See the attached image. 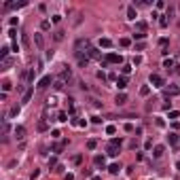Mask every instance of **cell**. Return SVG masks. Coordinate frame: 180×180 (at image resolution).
<instances>
[{"mask_svg":"<svg viewBox=\"0 0 180 180\" xmlns=\"http://www.w3.org/2000/svg\"><path fill=\"white\" fill-rule=\"evenodd\" d=\"M85 53H87V57H89V59H100V61H102V53H100V49H95V47H89Z\"/></svg>","mask_w":180,"mask_h":180,"instance_id":"cell-2","label":"cell"},{"mask_svg":"<svg viewBox=\"0 0 180 180\" xmlns=\"http://www.w3.org/2000/svg\"><path fill=\"white\" fill-rule=\"evenodd\" d=\"M178 93H180L178 87H167V89H165V97H169V95H178Z\"/></svg>","mask_w":180,"mask_h":180,"instance_id":"cell-18","label":"cell"},{"mask_svg":"<svg viewBox=\"0 0 180 180\" xmlns=\"http://www.w3.org/2000/svg\"><path fill=\"white\" fill-rule=\"evenodd\" d=\"M28 76H30V80H34V78H36V70H34V68L30 70V74H28Z\"/></svg>","mask_w":180,"mask_h":180,"instance_id":"cell-53","label":"cell"},{"mask_svg":"<svg viewBox=\"0 0 180 180\" xmlns=\"http://www.w3.org/2000/svg\"><path fill=\"white\" fill-rule=\"evenodd\" d=\"M40 28H42V30H49V28H51V21H47V19H44V21L40 23Z\"/></svg>","mask_w":180,"mask_h":180,"instance_id":"cell-44","label":"cell"},{"mask_svg":"<svg viewBox=\"0 0 180 180\" xmlns=\"http://www.w3.org/2000/svg\"><path fill=\"white\" fill-rule=\"evenodd\" d=\"M119 169H121V165H119V163H110V165H108V172H110L112 176L119 174Z\"/></svg>","mask_w":180,"mask_h":180,"instance_id":"cell-15","label":"cell"},{"mask_svg":"<svg viewBox=\"0 0 180 180\" xmlns=\"http://www.w3.org/2000/svg\"><path fill=\"white\" fill-rule=\"evenodd\" d=\"M106 133H108V136H112V133H116V127H114V125H106Z\"/></svg>","mask_w":180,"mask_h":180,"instance_id":"cell-31","label":"cell"},{"mask_svg":"<svg viewBox=\"0 0 180 180\" xmlns=\"http://www.w3.org/2000/svg\"><path fill=\"white\" fill-rule=\"evenodd\" d=\"M93 163H95L97 167H104V165H106V157H104V155H95V157H93Z\"/></svg>","mask_w":180,"mask_h":180,"instance_id":"cell-10","label":"cell"},{"mask_svg":"<svg viewBox=\"0 0 180 180\" xmlns=\"http://www.w3.org/2000/svg\"><path fill=\"white\" fill-rule=\"evenodd\" d=\"M178 116H180L178 110H169V119H178Z\"/></svg>","mask_w":180,"mask_h":180,"instance_id":"cell-47","label":"cell"},{"mask_svg":"<svg viewBox=\"0 0 180 180\" xmlns=\"http://www.w3.org/2000/svg\"><path fill=\"white\" fill-rule=\"evenodd\" d=\"M119 44H121V47H129V44H131V40H129V38H125V36H123V38L119 40Z\"/></svg>","mask_w":180,"mask_h":180,"instance_id":"cell-35","label":"cell"},{"mask_svg":"<svg viewBox=\"0 0 180 180\" xmlns=\"http://www.w3.org/2000/svg\"><path fill=\"white\" fill-rule=\"evenodd\" d=\"M167 142L172 144L174 148H180V136H178L176 131H169V136H167Z\"/></svg>","mask_w":180,"mask_h":180,"instance_id":"cell-4","label":"cell"},{"mask_svg":"<svg viewBox=\"0 0 180 180\" xmlns=\"http://www.w3.org/2000/svg\"><path fill=\"white\" fill-rule=\"evenodd\" d=\"M131 36H133V40H140V42H142V38H146V34H140V32H133Z\"/></svg>","mask_w":180,"mask_h":180,"instance_id":"cell-30","label":"cell"},{"mask_svg":"<svg viewBox=\"0 0 180 180\" xmlns=\"http://www.w3.org/2000/svg\"><path fill=\"white\" fill-rule=\"evenodd\" d=\"M144 47H146V42H136V51H144Z\"/></svg>","mask_w":180,"mask_h":180,"instance_id":"cell-48","label":"cell"},{"mask_svg":"<svg viewBox=\"0 0 180 180\" xmlns=\"http://www.w3.org/2000/svg\"><path fill=\"white\" fill-rule=\"evenodd\" d=\"M64 85H66V83H64L61 78H57V80H55V89H64Z\"/></svg>","mask_w":180,"mask_h":180,"instance_id":"cell-41","label":"cell"},{"mask_svg":"<svg viewBox=\"0 0 180 180\" xmlns=\"http://www.w3.org/2000/svg\"><path fill=\"white\" fill-rule=\"evenodd\" d=\"M64 144H66V142H59V144H55V146H53V152H59L61 148H64Z\"/></svg>","mask_w":180,"mask_h":180,"instance_id":"cell-39","label":"cell"},{"mask_svg":"<svg viewBox=\"0 0 180 180\" xmlns=\"http://www.w3.org/2000/svg\"><path fill=\"white\" fill-rule=\"evenodd\" d=\"M150 4V0H136L133 2V6H148Z\"/></svg>","mask_w":180,"mask_h":180,"instance_id":"cell-27","label":"cell"},{"mask_svg":"<svg viewBox=\"0 0 180 180\" xmlns=\"http://www.w3.org/2000/svg\"><path fill=\"white\" fill-rule=\"evenodd\" d=\"M97 78H100V80H102V83H104V80H106V78H108V76H106V74H104V72H102V70H100V72H97Z\"/></svg>","mask_w":180,"mask_h":180,"instance_id":"cell-50","label":"cell"},{"mask_svg":"<svg viewBox=\"0 0 180 180\" xmlns=\"http://www.w3.org/2000/svg\"><path fill=\"white\" fill-rule=\"evenodd\" d=\"M155 123H157V127H165V121H163V119H157Z\"/></svg>","mask_w":180,"mask_h":180,"instance_id":"cell-51","label":"cell"},{"mask_svg":"<svg viewBox=\"0 0 180 180\" xmlns=\"http://www.w3.org/2000/svg\"><path fill=\"white\" fill-rule=\"evenodd\" d=\"M59 78L64 80V83H66V80H70V78H72V70H70L68 66H61V72H59Z\"/></svg>","mask_w":180,"mask_h":180,"instance_id":"cell-5","label":"cell"},{"mask_svg":"<svg viewBox=\"0 0 180 180\" xmlns=\"http://www.w3.org/2000/svg\"><path fill=\"white\" fill-rule=\"evenodd\" d=\"M49 167H51V169L57 167V157H51V159H49Z\"/></svg>","mask_w":180,"mask_h":180,"instance_id":"cell-34","label":"cell"},{"mask_svg":"<svg viewBox=\"0 0 180 180\" xmlns=\"http://www.w3.org/2000/svg\"><path fill=\"white\" fill-rule=\"evenodd\" d=\"M155 6H157V8H163V6H165V2H163V0H157V4H155Z\"/></svg>","mask_w":180,"mask_h":180,"instance_id":"cell-54","label":"cell"},{"mask_svg":"<svg viewBox=\"0 0 180 180\" xmlns=\"http://www.w3.org/2000/svg\"><path fill=\"white\" fill-rule=\"evenodd\" d=\"M106 152H108V155H110V157H116V155H119V148H116V146H112V144H110V146L106 148Z\"/></svg>","mask_w":180,"mask_h":180,"instance_id":"cell-20","label":"cell"},{"mask_svg":"<svg viewBox=\"0 0 180 180\" xmlns=\"http://www.w3.org/2000/svg\"><path fill=\"white\" fill-rule=\"evenodd\" d=\"M95 146H97L95 140H89V142H87V148H89V150H95Z\"/></svg>","mask_w":180,"mask_h":180,"instance_id":"cell-37","label":"cell"},{"mask_svg":"<svg viewBox=\"0 0 180 180\" xmlns=\"http://www.w3.org/2000/svg\"><path fill=\"white\" fill-rule=\"evenodd\" d=\"M11 87H13V85H11V80H2V91H4V93H6Z\"/></svg>","mask_w":180,"mask_h":180,"instance_id":"cell-32","label":"cell"},{"mask_svg":"<svg viewBox=\"0 0 180 180\" xmlns=\"http://www.w3.org/2000/svg\"><path fill=\"white\" fill-rule=\"evenodd\" d=\"M80 161H83V155H74V157H72V163H74V165H78Z\"/></svg>","mask_w":180,"mask_h":180,"instance_id":"cell-38","label":"cell"},{"mask_svg":"<svg viewBox=\"0 0 180 180\" xmlns=\"http://www.w3.org/2000/svg\"><path fill=\"white\" fill-rule=\"evenodd\" d=\"M34 42H36V47H38V49L44 47V40H42V36H40V34H34Z\"/></svg>","mask_w":180,"mask_h":180,"instance_id":"cell-19","label":"cell"},{"mask_svg":"<svg viewBox=\"0 0 180 180\" xmlns=\"http://www.w3.org/2000/svg\"><path fill=\"white\" fill-rule=\"evenodd\" d=\"M64 34H66V32H64V30H57V32H55V34H53V38H55V40H57V42H59V40H64Z\"/></svg>","mask_w":180,"mask_h":180,"instance_id":"cell-24","label":"cell"},{"mask_svg":"<svg viewBox=\"0 0 180 180\" xmlns=\"http://www.w3.org/2000/svg\"><path fill=\"white\" fill-rule=\"evenodd\" d=\"M163 68L172 70V68H174V59H172V57H165V61H163Z\"/></svg>","mask_w":180,"mask_h":180,"instance_id":"cell-22","label":"cell"},{"mask_svg":"<svg viewBox=\"0 0 180 180\" xmlns=\"http://www.w3.org/2000/svg\"><path fill=\"white\" fill-rule=\"evenodd\" d=\"M148 93H150V87L148 85H142L140 87V95H148Z\"/></svg>","mask_w":180,"mask_h":180,"instance_id":"cell-28","label":"cell"},{"mask_svg":"<svg viewBox=\"0 0 180 180\" xmlns=\"http://www.w3.org/2000/svg\"><path fill=\"white\" fill-rule=\"evenodd\" d=\"M91 180H102V178L100 176H91Z\"/></svg>","mask_w":180,"mask_h":180,"instance_id":"cell-56","label":"cell"},{"mask_svg":"<svg viewBox=\"0 0 180 180\" xmlns=\"http://www.w3.org/2000/svg\"><path fill=\"white\" fill-rule=\"evenodd\" d=\"M163 152H165V146H163V144H157V146L152 148V157L159 159V157H163Z\"/></svg>","mask_w":180,"mask_h":180,"instance_id":"cell-8","label":"cell"},{"mask_svg":"<svg viewBox=\"0 0 180 180\" xmlns=\"http://www.w3.org/2000/svg\"><path fill=\"white\" fill-rule=\"evenodd\" d=\"M89 102H91V106H95V108H100V106H102V102H100V100H95V97H91Z\"/></svg>","mask_w":180,"mask_h":180,"instance_id":"cell-43","label":"cell"},{"mask_svg":"<svg viewBox=\"0 0 180 180\" xmlns=\"http://www.w3.org/2000/svg\"><path fill=\"white\" fill-rule=\"evenodd\" d=\"M51 80H53L51 74H47V76H42V78L38 80V85H36V87H38V89H47V87L51 85Z\"/></svg>","mask_w":180,"mask_h":180,"instance_id":"cell-6","label":"cell"},{"mask_svg":"<svg viewBox=\"0 0 180 180\" xmlns=\"http://www.w3.org/2000/svg\"><path fill=\"white\" fill-rule=\"evenodd\" d=\"M11 66H13V57H6V59H2V64H0V68H2V70H8Z\"/></svg>","mask_w":180,"mask_h":180,"instance_id":"cell-16","label":"cell"},{"mask_svg":"<svg viewBox=\"0 0 180 180\" xmlns=\"http://www.w3.org/2000/svg\"><path fill=\"white\" fill-rule=\"evenodd\" d=\"M57 121H59V123H66V121H68V114H66V112H59V114H57Z\"/></svg>","mask_w":180,"mask_h":180,"instance_id":"cell-33","label":"cell"},{"mask_svg":"<svg viewBox=\"0 0 180 180\" xmlns=\"http://www.w3.org/2000/svg\"><path fill=\"white\" fill-rule=\"evenodd\" d=\"M150 83H152V87H163L165 85V80H163V76H161V74H157V72H152V74H150Z\"/></svg>","mask_w":180,"mask_h":180,"instance_id":"cell-1","label":"cell"},{"mask_svg":"<svg viewBox=\"0 0 180 180\" xmlns=\"http://www.w3.org/2000/svg\"><path fill=\"white\" fill-rule=\"evenodd\" d=\"M167 42H169L167 38H161V40H159V44H161V49H167Z\"/></svg>","mask_w":180,"mask_h":180,"instance_id":"cell-45","label":"cell"},{"mask_svg":"<svg viewBox=\"0 0 180 180\" xmlns=\"http://www.w3.org/2000/svg\"><path fill=\"white\" fill-rule=\"evenodd\" d=\"M15 136H17V140L25 138V127H23V125H17V127H15Z\"/></svg>","mask_w":180,"mask_h":180,"instance_id":"cell-9","label":"cell"},{"mask_svg":"<svg viewBox=\"0 0 180 180\" xmlns=\"http://www.w3.org/2000/svg\"><path fill=\"white\" fill-rule=\"evenodd\" d=\"M51 21H53V23H59V21H61V15H53Z\"/></svg>","mask_w":180,"mask_h":180,"instance_id":"cell-49","label":"cell"},{"mask_svg":"<svg viewBox=\"0 0 180 180\" xmlns=\"http://www.w3.org/2000/svg\"><path fill=\"white\" fill-rule=\"evenodd\" d=\"M176 169H178V172H180V161H178V163H176Z\"/></svg>","mask_w":180,"mask_h":180,"instance_id":"cell-57","label":"cell"},{"mask_svg":"<svg viewBox=\"0 0 180 180\" xmlns=\"http://www.w3.org/2000/svg\"><path fill=\"white\" fill-rule=\"evenodd\" d=\"M100 47L102 49H110L112 47V40L110 38H100Z\"/></svg>","mask_w":180,"mask_h":180,"instance_id":"cell-17","label":"cell"},{"mask_svg":"<svg viewBox=\"0 0 180 180\" xmlns=\"http://www.w3.org/2000/svg\"><path fill=\"white\" fill-rule=\"evenodd\" d=\"M131 64H133V66H140V64H142V57H140V55H133Z\"/></svg>","mask_w":180,"mask_h":180,"instance_id":"cell-36","label":"cell"},{"mask_svg":"<svg viewBox=\"0 0 180 180\" xmlns=\"http://www.w3.org/2000/svg\"><path fill=\"white\" fill-rule=\"evenodd\" d=\"M110 144H112V146H116V148H121L123 140H121V138H112V140H110Z\"/></svg>","mask_w":180,"mask_h":180,"instance_id":"cell-29","label":"cell"},{"mask_svg":"<svg viewBox=\"0 0 180 180\" xmlns=\"http://www.w3.org/2000/svg\"><path fill=\"white\" fill-rule=\"evenodd\" d=\"M144 148H146V150L152 148V140H146V142H144Z\"/></svg>","mask_w":180,"mask_h":180,"instance_id":"cell-52","label":"cell"},{"mask_svg":"<svg viewBox=\"0 0 180 180\" xmlns=\"http://www.w3.org/2000/svg\"><path fill=\"white\" fill-rule=\"evenodd\" d=\"M114 102L119 104V106H123V104H127V95H125L123 91H121V93H116V97H114Z\"/></svg>","mask_w":180,"mask_h":180,"instance_id":"cell-13","label":"cell"},{"mask_svg":"<svg viewBox=\"0 0 180 180\" xmlns=\"http://www.w3.org/2000/svg\"><path fill=\"white\" fill-rule=\"evenodd\" d=\"M136 17H138V13H136V6H127V19H131V21H136Z\"/></svg>","mask_w":180,"mask_h":180,"instance_id":"cell-12","label":"cell"},{"mask_svg":"<svg viewBox=\"0 0 180 180\" xmlns=\"http://www.w3.org/2000/svg\"><path fill=\"white\" fill-rule=\"evenodd\" d=\"M136 32L146 34V21H136Z\"/></svg>","mask_w":180,"mask_h":180,"instance_id":"cell-14","label":"cell"},{"mask_svg":"<svg viewBox=\"0 0 180 180\" xmlns=\"http://www.w3.org/2000/svg\"><path fill=\"white\" fill-rule=\"evenodd\" d=\"M76 61H78V66H80V68H87V64H89L87 53H85V55H83V53H76Z\"/></svg>","mask_w":180,"mask_h":180,"instance_id":"cell-7","label":"cell"},{"mask_svg":"<svg viewBox=\"0 0 180 180\" xmlns=\"http://www.w3.org/2000/svg\"><path fill=\"white\" fill-rule=\"evenodd\" d=\"M64 180H74V174H66V176H64Z\"/></svg>","mask_w":180,"mask_h":180,"instance_id":"cell-55","label":"cell"},{"mask_svg":"<svg viewBox=\"0 0 180 180\" xmlns=\"http://www.w3.org/2000/svg\"><path fill=\"white\" fill-rule=\"evenodd\" d=\"M127 83H129V80H127V76H119V78H116V87H119L121 91H123L125 87H127Z\"/></svg>","mask_w":180,"mask_h":180,"instance_id":"cell-11","label":"cell"},{"mask_svg":"<svg viewBox=\"0 0 180 180\" xmlns=\"http://www.w3.org/2000/svg\"><path fill=\"white\" fill-rule=\"evenodd\" d=\"M17 114H19V106H13L11 108V116H17Z\"/></svg>","mask_w":180,"mask_h":180,"instance_id":"cell-46","label":"cell"},{"mask_svg":"<svg viewBox=\"0 0 180 180\" xmlns=\"http://www.w3.org/2000/svg\"><path fill=\"white\" fill-rule=\"evenodd\" d=\"M123 129L127 131V133H131V131H133V125H131V123H125V125H123Z\"/></svg>","mask_w":180,"mask_h":180,"instance_id":"cell-40","label":"cell"},{"mask_svg":"<svg viewBox=\"0 0 180 180\" xmlns=\"http://www.w3.org/2000/svg\"><path fill=\"white\" fill-rule=\"evenodd\" d=\"M159 25L161 28H167V15H159Z\"/></svg>","mask_w":180,"mask_h":180,"instance_id":"cell-23","label":"cell"},{"mask_svg":"<svg viewBox=\"0 0 180 180\" xmlns=\"http://www.w3.org/2000/svg\"><path fill=\"white\" fill-rule=\"evenodd\" d=\"M121 72H123V76H127L129 72H131V66H129V64H123V66H121Z\"/></svg>","mask_w":180,"mask_h":180,"instance_id":"cell-26","label":"cell"},{"mask_svg":"<svg viewBox=\"0 0 180 180\" xmlns=\"http://www.w3.org/2000/svg\"><path fill=\"white\" fill-rule=\"evenodd\" d=\"M8 51H11L8 47H2V49H0V59H6V57H8Z\"/></svg>","mask_w":180,"mask_h":180,"instance_id":"cell-25","label":"cell"},{"mask_svg":"<svg viewBox=\"0 0 180 180\" xmlns=\"http://www.w3.org/2000/svg\"><path fill=\"white\" fill-rule=\"evenodd\" d=\"M32 93H34V89L30 87V89H25V93H23V102H30L32 100Z\"/></svg>","mask_w":180,"mask_h":180,"instance_id":"cell-21","label":"cell"},{"mask_svg":"<svg viewBox=\"0 0 180 180\" xmlns=\"http://www.w3.org/2000/svg\"><path fill=\"white\" fill-rule=\"evenodd\" d=\"M106 61L108 64H123V57H121V53H108Z\"/></svg>","mask_w":180,"mask_h":180,"instance_id":"cell-3","label":"cell"},{"mask_svg":"<svg viewBox=\"0 0 180 180\" xmlns=\"http://www.w3.org/2000/svg\"><path fill=\"white\" fill-rule=\"evenodd\" d=\"M47 129V121H38V131H44Z\"/></svg>","mask_w":180,"mask_h":180,"instance_id":"cell-42","label":"cell"}]
</instances>
